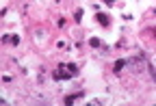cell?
<instances>
[{"instance_id":"7","label":"cell","mask_w":156,"mask_h":106,"mask_svg":"<svg viewBox=\"0 0 156 106\" xmlns=\"http://www.w3.org/2000/svg\"><path fill=\"white\" fill-rule=\"evenodd\" d=\"M147 72H150V76H152V80H156V69L152 67V63H147Z\"/></svg>"},{"instance_id":"6","label":"cell","mask_w":156,"mask_h":106,"mask_svg":"<svg viewBox=\"0 0 156 106\" xmlns=\"http://www.w3.org/2000/svg\"><path fill=\"white\" fill-rule=\"evenodd\" d=\"M89 44H91L93 48H100V46H102V41L98 39V37H93V39H89Z\"/></svg>"},{"instance_id":"5","label":"cell","mask_w":156,"mask_h":106,"mask_svg":"<svg viewBox=\"0 0 156 106\" xmlns=\"http://www.w3.org/2000/svg\"><path fill=\"white\" fill-rule=\"evenodd\" d=\"M5 41H9V44H20V37L17 35H5Z\"/></svg>"},{"instance_id":"10","label":"cell","mask_w":156,"mask_h":106,"mask_svg":"<svg viewBox=\"0 0 156 106\" xmlns=\"http://www.w3.org/2000/svg\"><path fill=\"white\" fill-rule=\"evenodd\" d=\"M154 37H156V28H154Z\"/></svg>"},{"instance_id":"4","label":"cell","mask_w":156,"mask_h":106,"mask_svg":"<svg viewBox=\"0 0 156 106\" xmlns=\"http://www.w3.org/2000/svg\"><path fill=\"white\" fill-rule=\"evenodd\" d=\"M126 65H128V61H124V58H122V61H115V65H113V72H115L117 76H119V74H122V69H124Z\"/></svg>"},{"instance_id":"9","label":"cell","mask_w":156,"mask_h":106,"mask_svg":"<svg viewBox=\"0 0 156 106\" xmlns=\"http://www.w3.org/2000/svg\"><path fill=\"white\" fill-rule=\"evenodd\" d=\"M102 2H104V5H115L117 0H102Z\"/></svg>"},{"instance_id":"1","label":"cell","mask_w":156,"mask_h":106,"mask_svg":"<svg viewBox=\"0 0 156 106\" xmlns=\"http://www.w3.org/2000/svg\"><path fill=\"white\" fill-rule=\"evenodd\" d=\"M78 74V65L76 63H63V65H58L56 72H52V78L54 80H69Z\"/></svg>"},{"instance_id":"3","label":"cell","mask_w":156,"mask_h":106,"mask_svg":"<svg viewBox=\"0 0 156 106\" xmlns=\"http://www.w3.org/2000/svg\"><path fill=\"white\" fill-rule=\"evenodd\" d=\"M95 19H98V24H100V26H108V24H111V17H108L106 13H98Z\"/></svg>"},{"instance_id":"8","label":"cell","mask_w":156,"mask_h":106,"mask_svg":"<svg viewBox=\"0 0 156 106\" xmlns=\"http://www.w3.org/2000/svg\"><path fill=\"white\" fill-rule=\"evenodd\" d=\"M74 19H76V22H80V19H83V9H78V11L74 13Z\"/></svg>"},{"instance_id":"2","label":"cell","mask_w":156,"mask_h":106,"mask_svg":"<svg viewBox=\"0 0 156 106\" xmlns=\"http://www.w3.org/2000/svg\"><path fill=\"white\" fill-rule=\"evenodd\" d=\"M85 97V91H78V93H72V95H65V106H72V104H76L78 100H83Z\"/></svg>"}]
</instances>
